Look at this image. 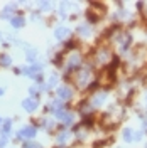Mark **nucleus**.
Returning a JSON list of instances; mask_svg holds the SVG:
<instances>
[{"label":"nucleus","instance_id":"obj_3","mask_svg":"<svg viewBox=\"0 0 147 148\" xmlns=\"http://www.w3.org/2000/svg\"><path fill=\"white\" fill-rule=\"evenodd\" d=\"M69 34H71V30L68 27H64V25H61V27H58L54 30V37L59 39V40H64L66 37H69Z\"/></svg>","mask_w":147,"mask_h":148},{"label":"nucleus","instance_id":"obj_13","mask_svg":"<svg viewBox=\"0 0 147 148\" xmlns=\"http://www.w3.org/2000/svg\"><path fill=\"white\" fill-rule=\"evenodd\" d=\"M56 83H58V77H56V76H53V77H51V81H49V86H54Z\"/></svg>","mask_w":147,"mask_h":148},{"label":"nucleus","instance_id":"obj_5","mask_svg":"<svg viewBox=\"0 0 147 148\" xmlns=\"http://www.w3.org/2000/svg\"><path fill=\"white\" fill-rule=\"evenodd\" d=\"M122 138L125 140L127 143L134 141V131H132L130 128H123V131H122Z\"/></svg>","mask_w":147,"mask_h":148},{"label":"nucleus","instance_id":"obj_4","mask_svg":"<svg viewBox=\"0 0 147 148\" xmlns=\"http://www.w3.org/2000/svg\"><path fill=\"white\" fill-rule=\"evenodd\" d=\"M37 104H39V103H37L34 98H29V99H24V101H22V106H24V110L29 111V113L36 111V110H37Z\"/></svg>","mask_w":147,"mask_h":148},{"label":"nucleus","instance_id":"obj_11","mask_svg":"<svg viewBox=\"0 0 147 148\" xmlns=\"http://www.w3.org/2000/svg\"><path fill=\"white\" fill-rule=\"evenodd\" d=\"M142 138V131H134V141H139Z\"/></svg>","mask_w":147,"mask_h":148},{"label":"nucleus","instance_id":"obj_10","mask_svg":"<svg viewBox=\"0 0 147 148\" xmlns=\"http://www.w3.org/2000/svg\"><path fill=\"white\" fill-rule=\"evenodd\" d=\"M5 143H7V133H0V148L2 147H5Z\"/></svg>","mask_w":147,"mask_h":148},{"label":"nucleus","instance_id":"obj_2","mask_svg":"<svg viewBox=\"0 0 147 148\" xmlns=\"http://www.w3.org/2000/svg\"><path fill=\"white\" fill-rule=\"evenodd\" d=\"M36 131L37 130L34 126H24V128L19 131V136L20 138H34L36 136Z\"/></svg>","mask_w":147,"mask_h":148},{"label":"nucleus","instance_id":"obj_9","mask_svg":"<svg viewBox=\"0 0 147 148\" xmlns=\"http://www.w3.org/2000/svg\"><path fill=\"white\" fill-rule=\"evenodd\" d=\"M10 62H12L10 56H7V54H0V64H2V66H10Z\"/></svg>","mask_w":147,"mask_h":148},{"label":"nucleus","instance_id":"obj_14","mask_svg":"<svg viewBox=\"0 0 147 148\" xmlns=\"http://www.w3.org/2000/svg\"><path fill=\"white\" fill-rule=\"evenodd\" d=\"M2 94H3V89H0V96H2Z\"/></svg>","mask_w":147,"mask_h":148},{"label":"nucleus","instance_id":"obj_6","mask_svg":"<svg viewBox=\"0 0 147 148\" xmlns=\"http://www.w3.org/2000/svg\"><path fill=\"white\" fill-rule=\"evenodd\" d=\"M42 71V67L41 66H31V67H26L24 69V74H27V76H34V74H37V73H41Z\"/></svg>","mask_w":147,"mask_h":148},{"label":"nucleus","instance_id":"obj_8","mask_svg":"<svg viewBox=\"0 0 147 148\" xmlns=\"http://www.w3.org/2000/svg\"><path fill=\"white\" fill-rule=\"evenodd\" d=\"M10 22H12V25H14V27H22V25H24V24H26V20H24V18L22 17H12L10 18Z\"/></svg>","mask_w":147,"mask_h":148},{"label":"nucleus","instance_id":"obj_12","mask_svg":"<svg viewBox=\"0 0 147 148\" xmlns=\"http://www.w3.org/2000/svg\"><path fill=\"white\" fill-rule=\"evenodd\" d=\"M24 148H41L39 145H36V143H26L24 145Z\"/></svg>","mask_w":147,"mask_h":148},{"label":"nucleus","instance_id":"obj_7","mask_svg":"<svg viewBox=\"0 0 147 148\" xmlns=\"http://www.w3.org/2000/svg\"><path fill=\"white\" fill-rule=\"evenodd\" d=\"M107 99V92H98V94H95V98H93V106H98V104H101V103Z\"/></svg>","mask_w":147,"mask_h":148},{"label":"nucleus","instance_id":"obj_1","mask_svg":"<svg viewBox=\"0 0 147 148\" xmlns=\"http://www.w3.org/2000/svg\"><path fill=\"white\" fill-rule=\"evenodd\" d=\"M71 96H73V91H71L69 86H61V88H58V98H59V99H71Z\"/></svg>","mask_w":147,"mask_h":148},{"label":"nucleus","instance_id":"obj_15","mask_svg":"<svg viewBox=\"0 0 147 148\" xmlns=\"http://www.w3.org/2000/svg\"><path fill=\"white\" fill-rule=\"evenodd\" d=\"M0 125H2V118H0Z\"/></svg>","mask_w":147,"mask_h":148}]
</instances>
